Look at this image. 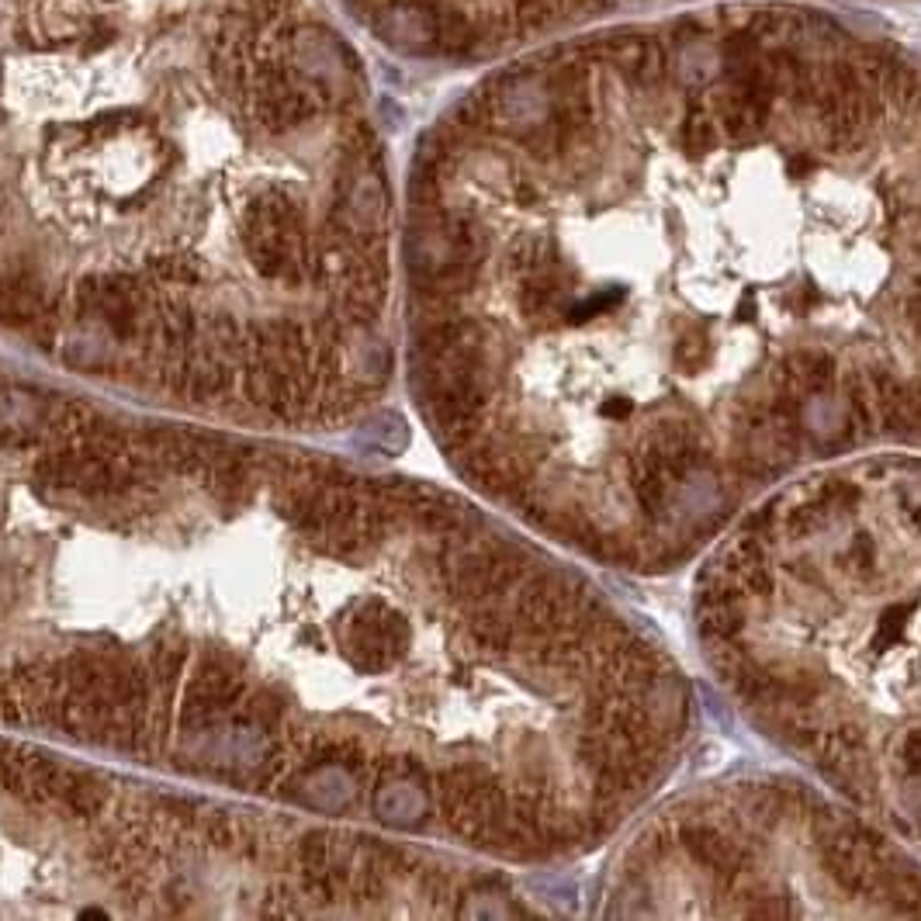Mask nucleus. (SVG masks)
<instances>
[{"mask_svg": "<svg viewBox=\"0 0 921 921\" xmlns=\"http://www.w3.org/2000/svg\"><path fill=\"white\" fill-rule=\"evenodd\" d=\"M0 724L558 863L669 780L693 700L582 572L444 489L0 375Z\"/></svg>", "mask_w": 921, "mask_h": 921, "instance_id": "1", "label": "nucleus"}, {"mask_svg": "<svg viewBox=\"0 0 921 921\" xmlns=\"http://www.w3.org/2000/svg\"><path fill=\"white\" fill-rule=\"evenodd\" d=\"M770 132L610 167L547 98L427 143L406 232L412 378L475 489L627 572L707 555L783 481L921 451V132L818 91ZM720 125V122H717Z\"/></svg>", "mask_w": 921, "mask_h": 921, "instance_id": "2", "label": "nucleus"}, {"mask_svg": "<svg viewBox=\"0 0 921 921\" xmlns=\"http://www.w3.org/2000/svg\"><path fill=\"white\" fill-rule=\"evenodd\" d=\"M447 863L0 741V918H436Z\"/></svg>", "mask_w": 921, "mask_h": 921, "instance_id": "4", "label": "nucleus"}, {"mask_svg": "<svg viewBox=\"0 0 921 921\" xmlns=\"http://www.w3.org/2000/svg\"><path fill=\"white\" fill-rule=\"evenodd\" d=\"M696 641L735 707L921 849V457L783 481L707 547Z\"/></svg>", "mask_w": 921, "mask_h": 921, "instance_id": "3", "label": "nucleus"}, {"mask_svg": "<svg viewBox=\"0 0 921 921\" xmlns=\"http://www.w3.org/2000/svg\"><path fill=\"white\" fill-rule=\"evenodd\" d=\"M606 901L617 918H921V866L852 804L741 776L655 810Z\"/></svg>", "mask_w": 921, "mask_h": 921, "instance_id": "5", "label": "nucleus"}]
</instances>
